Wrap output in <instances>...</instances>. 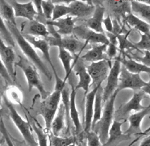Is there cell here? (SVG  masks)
Returning <instances> with one entry per match:
<instances>
[{
    "label": "cell",
    "mask_w": 150,
    "mask_h": 146,
    "mask_svg": "<svg viewBox=\"0 0 150 146\" xmlns=\"http://www.w3.org/2000/svg\"><path fill=\"white\" fill-rule=\"evenodd\" d=\"M6 24V26L8 29L9 32L11 34L12 37L14 38V41L17 42L18 44L19 47L21 48L23 54L26 56L27 59L29 61H32L35 68L41 71L45 76H46L47 78L49 80H51L52 74L49 71L44 61L40 58L37 52L34 49V48L32 47L30 44L26 40L24 37L23 35L21 33V32L17 27V25H11V24Z\"/></svg>",
    "instance_id": "6da1fadb"
},
{
    "label": "cell",
    "mask_w": 150,
    "mask_h": 146,
    "mask_svg": "<svg viewBox=\"0 0 150 146\" xmlns=\"http://www.w3.org/2000/svg\"><path fill=\"white\" fill-rule=\"evenodd\" d=\"M119 92L120 91L118 89L115 91L109 100L105 103V107L101 118L96 123L92 129V131H94L98 136L103 145L107 142L108 140V132L112 122V118L114 115L115 100Z\"/></svg>",
    "instance_id": "7a4b0ae2"
},
{
    "label": "cell",
    "mask_w": 150,
    "mask_h": 146,
    "mask_svg": "<svg viewBox=\"0 0 150 146\" xmlns=\"http://www.w3.org/2000/svg\"><path fill=\"white\" fill-rule=\"evenodd\" d=\"M14 65L21 68L26 76L29 92H31L33 88H36L39 92L43 100L46 99L49 96L50 93L45 90L39 73L33 63H31L27 59L19 56V60L14 63Z\"/></svg>",
    "instance_id": "3957f363"
},
{
    "label": "cell",
    "mask_w": 150,
    "mask_h": 146,
    "mask_svg": "<svg viewBox=\"0 0 150 146\" xmlns=\"http://www.w3.org/2000/svg\"><path fill=\"white\" fill-rule=\"evenodd\" d=\"M3 100L5 106L7 107L9 111L11 118L13 121V122L14 123L18 130L21 132V135L23 137L24 140L26 141L28 146H38L37 142L35 140V138L33 134L32 126L29 124V121H26L22 118V117L17 113V110L14 107V104L9 102L8 100L6 98L5 96H4Z\"/></svg>",
    "instance_id": "277c9868"
},
{
    "label": "cell",
    "mask_w": 150,
    "mask_h": 146,
    "mask_svg": "<svg viewBox=\"0 0 150 146\" xmlns=\"http://www.w3.org/2000/svg\"><path fill=\"white\" fill-rule=\"evenodd\" d=\"M60 100H61V92L54 90L53 93L50 94L49 96L46 99L43 100L41 103V108L38 113L45 119L46 132H48L50 130L52 121L57 112Z\"/></svg>",
    "instance_id": "5b68a950"
},
{
    "label": "cell",
    "mask_w": 150,
    "mask_h": 146,
    "mask_svg": "<svg viewBox=\"0 0 150 146\" xmlns=\"http://www.w3.org/2000/svg\"><path fill=\"white\" fill-rule=\"evenodd\" d=\"M150 85L149 82H146L141 78L140 74L131 73L121 67L119 75L117 89L119 91L124 89H132L134 91L142 90L143 88Z\"/></svg>",
    "instance_id": "8992f818"
},
{
    "label": "cell",
    "mask_w": 150,
    "mask_h": 146,
    "mask_svg": "<svg viewBox=\"0 0 150 146\" xmlns=\"http://www.w3.org/2000/svg\"><path fill=\"white\" fill-rule=\"evenodd\" d=\"M45 39L48 43L50 47H57L58 48H62L70 53H73V56L77 54V52L81 51L87 44L77 38L71 37H62L61 36L53 37L49 35L48 37H45Z\"/></svg>",
    "instance_id": "52a82bcc"
},
{
    "label": "cell",
    "mask_w": 150,
    "mask_h": 146,
    "mask_svg": "<svg viewBox=\"0 0 150 146\" xmlns=\"http://www.w3.org/2000/svg\"><path fill=\"white\" fill-rule=\"evenodd\" d=\"M111 67V61L108 59L91 63V65L86 68L87 72L92 82L91 85H94L95 88L99 84H102V82L108 77Z\"/></svg>",
    "instance_id": "ba28073f"
},
{
    "label": "cell",
    "mask_w": 150,
    "mask_h": 146,
    "mask_svg": "<svg viewBox=\"0 0 150 146\" xmlns=\"http://www.w3.org/2000/svg\"><path fill=\"white\" fill-rule=\"evenodd\" d=\"M73 33L78 40H84L86 44L92 43L93 44H109V40L105 34L96 32L86 26H74Z\"/></svg>",
    "instance_id": "9c48e42d"
},
{
    "label": "cell",
    "mask_w": 150,
    "mask_h": 146,
    "mask_svg": "<svg viewBox=\"0 0 150 146\" xmlns=\"http://www.w3.org/2000/svg\"><path fill=\"white\" fill-rule=\"evenodd\" d=\"M121 69V64L118 61L115 60L113 65L110 70L108 74V81L106 84L105 88L103 89L102 94V103L105 104V103L110 99L112 95L114 93L116 90H117L118 82H119V75Z\"/></svg>",
    "instance_id": "30bf717a"
},
{
    "label": "cell",
    "mask_w": 150,
    "mask_h": 146,
    "mask_svg": "<svg viewBox=\"0 0 150 146\" xmlns=\"http://www.w3.org/2000/svg\"><path fill=\"white\" fill-rule=\"evenodd\" d=\"M0 58L3 61L5 68L7 69L10 77L15 81L16 74L14 71V60H15V54L13 50V47L8 46L7 44L4 42L2 38L0 36Z\"/></svg>",
    "instance_id": "8fae6325"
},
{
    "label": "cell",
    "mask_w": 150,
    "mask_h": 146,
    "mask_svg": "<svg viewBox=\"0 0 150 146\" xmlns=\"http://www.w3.org/2000/svg\"><path fill=\"white\" fill-rule=\"evenodd\" d=\"M146 94L142 90L134 91L133 97H131V100L128 102L125 103L122 106L120 107L116 112V115L120 116H125L129 112L134 111V112H139L143 109L146 107L142 106L141 102L143 97H145Z\"/></svg>",
    "instance_id": "7c38bea8"
},
{
    "label": "cell",
    "mask_w": 150,
    "mask_h": 146,
    "mask_svg": "<svg viewBox=\"0 0 150 146\" xmlns=\"http://www.w3.org/2000/svg\"><path fill=\"white\" fill-rule=\"evenodd\" d=\"M14 11L15 17H23L30 20H34L35 17L37 15V12L35 9L33 1L23 4L19 3L17 1H8Z\"/></svg>",
    "instance_id": "4fadbf2b"
},
{
    "label": "cell",
    "mask_w": 150,
    "mask_h": 146,
    "mask_svg": "<svg viewBox=\"0 0 150 146\" xmlns=\"http://www.w3.org/2000/svg\"><path fill=\"white\" fill-rule=\"evenodd\" d=\"M68 7L71 9L70 17H83L93 14L95 6L92 2H83V1H71Z\"/></svg>",
    "instance_id": "5bb4252c"
},
{
    "label": "cell",
    "mask_w": 150,
    "mask_h": 146,
    "mask_svg": "<svg viewBox=\"0 0 150 146\" xmlns=\"http://www.w3.org/2000/svg\"><path fill=\"white\" fill-rule=\"evenodd\" d=\"M104 6L101 4H98L95 7L92 17L86 20V26L90 29L91 30L94 31L97 33L100 34H104V29H103L102 21L104 19V11H105Z\"/></svg>",
    "instance_id": "9a60e30c"
},
{
    "label": "cell",
    "mask_w": 150,
    "mask_h": 146,
    "mask_svg": "<svg viewBox=\"0 0 150 146\" xmlns=\"http://www.w3.org/2000/svg\"><path fill=\"white\" fill-rule=\"evenodd\" d=\"M47 25L51 26H55L58 28V29L56 31V33L62 35H70L73 33L74 28V21L73 20V17L68 16L65 18L59 19L57 20H47Z\"/></svg>",
    "instance_id": "2e32d148"
},
{
    "label": "cell",
    "mask_w": 150,
    "mask_h": 146,
    "mask_svg": "<svg viewBox=\"0 0 150 146\" xmlns=\"http://www.w3.org/2000/svg\"><path fill=\"white\" fill-rule=\"evenodd\" d=\"M101 84L93 88L91 92H88L86 95V110H85V118H84V130L86 133L91 130V126H92V116H93V108H94V100L95 97L98 87Z\"/></svg>",
    "instance_id": "e0dca14e"
},
{
    "label": "cell",
    "mask_w": 150,
    "mask_h": 146,
    "mask_svg": "<svg viewBox=\"0 0 150 146\" xmlns=\"http://www.w3.org/2000/svg\"><path fill=\"white\" fill-rule=\"evenodd\" d=\"M149 112L150 107L147 106L144 109H142L141 111L131 114L129 118H128L129 128L125 133L128 135H131L132 133H135L137 132H140L141 131L142 121L147 115L149 114Z\"/></svg>",
    "instance_id": "ac0fdd59"
},
{
    "label": "cell",
    "mask_w": 150,
    "mask_h": 146,
    "mask_svg": "<svg viewBox=\"0 0 150 146\" xmlns=\"http://www.w3.org/2000/svg\"><path fill=\"white\" fill-rule=\"evenodd\" d=\"M75 72L79 77L78 83H77L76 88H74L75 90L81 88L84 91L85 95H86L89 92V87L92 84V80L87 72L86 68L83 65L82 63H78L75 68Z\"/></svg>",
    "instance_id": "d6986e66"
},
{
    "label": "cell",
    "mask_w": 150,
    "mask_h": 146,
    "mask_svg": "<svg viewBox=\"0 0 150 146\" xmlns=\"http://www.w3.org/2000/svg\"><path fill=\"white\" fill-rule=\"evenodd\" d=\"M23 36L26 38V41L31 45H33L35 48L38 49L40 51H41V53H43V56L45 58V59L47 61V62H49L50 65L51 66L53 71V70H56L54 66H53V63H52L51 59H50V46L48 43L47 42L46 40L40 39V38H38V37H34V36L29 35H26Z\"/></svg>",
    "instance_id": "ffe728a7"
},
{
    "label": "cell",
    "mask_w": 150,
    "mask_h": 146,
    "mask_svg": "<svg viewBox=\"0 0 150 146\" xmlns=\"http://www.w3.org/2000/svg\"><path fill=\"white\" fill-rule=\"evenodd\" d=\"M107 46L108 45H105V44H99V45L93 44L92 48L85 54L83 55L80 59L86 61H89L92 63L107 59L104 56Z\"/></svg>",
    "instance_id": "44dd1931"
},
{
    "label": "cell",
    "mask_w": 150,
    "mask_h": 146,
    "mask_svg": "<svg viewBox=\"0 0 150 146\" xmlns=\"http://www.w3.org/2000/svg\"><path fill=\"white\" fill-rule=\"evenodd\" d=\"M115 60L118 61L120 64L123 65V68L126 70L127 71L131 73H137L140 74L142 72L144 73H149L150 68L148 66L143 65L141 63H139L136 60L131 59H125L118 57L115 58Z\"/></svg>",
    "instance_id": "7402d4cb"
},
{
    "label": "cell",
    "mask_w": 150,
    "mask_h": 146,
    "mask_svg": "<svg viewBox=\"0 0 150 146\" xmlns=\"http://www.w3.org/2000/svg\"><path fill=\"white\" fill-rule=\"evenodd\" d=\"M131 14L140 19H143V21L149 23L150 21V5L140 1H131L130 2Z\"/></svg>",
    "instance_id": "603a6c76"
},
{
    "label": "cell",
    "mask_w": 150,
    "mask_h": 146,
    "mask_svg": "<svg viewBox=\"0 0 150 146\" xmlns=\"http://www.w3.org/2000/svg\"><path fill=\"white\" fill-rule=\"evenodd\" d=\"M71 92H70V99H69V116L71 118L72 122L75 128V132L78 134L82 130V126L80 124L79 114L76 107V90L73 86L71 87Z\"/></svg>",
    "instance_id": "cb8c5ba5"
},
{
    "label": "cell",
    "mask_w": 150,
    "mask_h": 146,
    "mask_svg": "<svg viewBox=\"0 0 150 146\" xmlns=\"http://www.w3.org/2000/svg\"><path fill=\"white\" fill-rule=\"evenodd\" d=\"M57 111H58L57 115L56 117H54L52 121L50 130H52L53 136H59L60 133L65 128V118L66 115H65V109L63 104H62L61 105L59 106Z\"/></svg>",
    "instance_id": "d4e9b609"
},
{
    "label": "cell",
    "mask_w": 150,
    "mask_h": 146,
    "mask_svg": "<svg viewBox=\"0 0 150 146\" xmlns=\"http://www.w3.org/2000/svg\"><path fill=\"white\" fill-rule=\"evenodd\" d=\"M102 94H103V88L101 85L98 87L95 97L94 100V108H93V116H92V126H91V130L93 129L94 126L96 125V123L100 120L102 115Z\"/></svg>",
    "instance_id": "484cf974"
},
{
    "label": "cell",
    "mask_w": 150,
    "mask_h": 146,
    "mask_svg": "<svg viewBox=\"0 0 150 146\" xmlns=\"http://www.w3.org/2000/svg\"><path fill=\"white\" fill-rule=\"evenodd\" d=\"M0 17L5 23L16 26L14 11L7 1L0 0Z\"/></svg>",
    "instance_id": "4316f807"
},
{
    "label": "cell",
    "mask_w": 150,
    "mask_h": 146,
    "mask_svg": "<svg viewBox=\"0 0 150 146\" xmlns=\"http://www.w3.org/2000/svg\"><path fill=\"white\" fill-rule=\"evenodd\" d=\"M126 20L128 23L131 25L132 27L134 28L137 30L140 31L141 34L146 35H149L150 34V26L149 23H147L146 22L143 21V20L140 19L139 17H136L134 14H128L125 17Z\"/></svg>",
    "instance_id": "83f0119b"
},
{
    "label": "cell",
    "mask_w": 150,
    "mask_h": 146,
    "mask_svg": "<svg viewBox=\"0 0 150 146\" xmlns=\"http://www.w3.org/2000/svg\"><path fill=\"white\" fill-rule=\"evenodd\" d=\"M59 58L60 61L62 63L64 71L65 73V77L64 79V81L66 82L67 79L69 77L71 73V61H73L74 57L72 56L71 53L62 48H59Z\"/></svg>",
    "instance_id": "f1b7e54d"
},
{
    "label": "cell",
    "mask_w": 150,
    "mask_h": 146,
    "mask_svg": "<svg viewBox=\"0 0 150 146\" xmlns=\"http://www.w3.org/2000/svg\"><path fill=\"white\" fill-rule=\"evenodd\" d=\"M123 121H120L118 120H114L110 125V128L108 132V138L107 142L103 146L108 145L112 143L116 139H119L121 136H122V126Z\"/></svg>",
    "instance_id": "f546056e"
},
{
    "label": "cell",
    "mask_w": 150,
    "mask_h": 146,
    "mask_svg": "<svg viewBox=\"0 0 150 146\" xmlns=\"http://www.w3.org/2000/svg\"><path fill=\"white\" fill-rule=\"evenodd\" d=\"M111 8L116 14L126 17L131 14V5L129 1H108Z\"/></svg>",
    "instance_id": "4dcf8cb0"
},
{
    "label": "cell",
    "mask_w": 150,
    "mask_h": 146,
    "mask_svg": "<svg viewBox=\"0 0 150 146\" xmlns=\"http://www.w3.org/2000/svg\"><path fill=\"white\" fill-rule=\"evenodd\" d=\"M29 35L34 36V37L42 36L45 38L50 35L47 28L45 26V25L35 20H33L30 23L29 27Z\"/></svg>",
    "instance_id": "1f68e13d"
},
{
    "label": "cell",
    "mask_w": 150,
    "mask_h": 146,
    "mask_svg": "<svg viewBox=\"0 0 150 146\" xmlns=\"http://www.w3.org/2000/svg\"><path fill=\"white\" fill-rule=\"evenodd\" d=\"M32 129L35 131L38 137V146H48V135L46 131L43 129L42 127L39 124L36 119H33L32 124Z\"/></svg>",
    "instance_id": "d6a6232c"
},
{
    "label": "cell",
    "mask_w": 150,
    "mask_h": 146,
    "mask_svg": "<svg viewBox=\"0 0 150 146\" xmlns=\"http://www.w3.org/2000/svg\"><path fill=\"white\" fill-rule=\"evenodd\" d=\"M0 36L4 42L7 44L8 46L11 47H14L15 46V41L6 26V24L1 17H0Z\"/></svg>",
    "instance_id": "836d02e7"
},
{
    "label": "cell",
    "mask_w": 150,
    "mask_h": 146,
    "mask_svg": "<svg viewBox=\"0 0 150 146\" xmlns=\"http://www.w3.org/2000/svg\"><path fill=\"white\" fill-rule=\"evenodd\" d=\"M6 98L8 100L9 102L12 104H22L23 101V95L22 92L19 90L16 86H11L9 88L6 94Z\"/></svg>",
    "instance_id": "e575fe53"
},
{
    "label": "cell",
    "mask_w": 150,
    "mask_h": 146,
    "mask_svg": "<svg viewBox=\"0 0 150 146\" xmlns=\"http://www.w3.org/2000/svg\"><path fill=\"white\" fill-rule=\"evenodd\" d=\"M70 13L71 9L68 7V5H65L64 4H56L54 5L51 20H57L64 16H69Z\"/></svg>",
    "instance_id": "d590c367"
},
{
    "label": "cell",
    "mask_w": 150,
    "mask_h": 146,
    "mask_svg": "<svg viewBox=\"0 0 150 146\" xmlns=\"http://www.w3.org/2000/svg\"><path fill=\"white\" fill-rule=\"evenodd\" d=\"M73 143H75V138L73 136L65 138L53 135L50 136L51 146H68Z\"/></svg>",
    "instance_id": "8d00e7d4"
},
{
    "label": "cell",
    "mask_w": 150,
    "mask_h": 146,
    "mask_svg": "<svg viewBox=\"0 0 150 146\" xmlns=\"http://www.w3.org/2000/svg\"><path fill=\"white\" fill-rule=\"evenodd\" d=\"M54 5L53 1H41L43 14L47 19V20H51Z\"/></svg>",
    "instance_id": "74e56055"
},
{
    "label": "cell",
    "mask_w": 150,
    "mask_h": 146,
    "mask_svg": "<svg viewBox=\"0 0 150 146\" xmlns=\"http://www.w3.org/2000/svg\"><path fill=\"white\" fill-rule=\"evenodd\" d=\"M141 39L139 42L135 43L134 47L137 49H143L145 51H149L150 49V37L149 35H146L144 34H140Z\"/></svg>",
    "instance_id": "f35d334b"
},
{
    "label": "cell",
    "mask_w": 150,
    "mask_h": 146,
    "mask_svg": "<svg viewBox=\"0 0 150 146\" xmlns=\"http://www.w3.org/2000/svg\"><path fill=\"white\" fill-rule=\"evenodd\" d=\"M87 146H103L98 136L94 131L90 130L86 133Z\"/></svg>",
    "instance_id": "ab89813d"
},
{
    "label": "cell",
    "mask_w": 150,
    "mask_h": 146,
    "mask_svg": "<svg viewBox=\"0 0 150 146\" xmlns=\"http://www.w3.org/2000/svg\"><path fill=\"white\" fill-rule=\"evenodd\" d=\"M0 133L3 136L4 139H5V142L7 143L8 146H14L13 142H12L11 137L10 134H9L7 129H6V127H5V124H4L2 118H0Z\"/></svg>",
    "instance_id": "60d3db41"
},
{
    "label": "cell",
    "mask_w": 150,
    "mask_h": 146,
    "mask_svg": "<svg viewBox=\"0 0 150 146\" xmlns=\"http://www.w3.org/2000/svg\"><path fill=\"white\" fill-rule=\"evenodd\" d=\"M0 75L3 77L4 80L7 82L8 83H14V81H13V80L11 79V77H10V75H9L7 69L5 68V65H4L3 61H2L1 58H0Z\"/></svg>",
    "instance_id": "b9f144b4"
},
{
    "label": "cell",
    "mask_w": 150,
    "mask_h": 146,
    "mask_svg": "<svg viewBox=\"0 0 150 146\" xmlns=\"http://www.w3.org/2000/svg\"><path fill=\"white\" fill-rule=\"evenodd\" d=\"M106 53L109 57V59H115L116 58V55L117 53V47H116V44L113 43H109L107 49H106Z\"/></svg>",
    "instance_id": "7bdbcfd3"
},
{
    "label": "cell",
    "mask_w": 150,
    "mask_h": 146,
    "mask_svg": "<svg viewBox=\"0 0 150 146\" xmlns=\"http://www.w3.org/2000/svg\"><path fill=\"white\" fill-rule=\"evenodd\" d=\"M102 24H104V28H105V29L108 31V32L112 33L113 32V25H112V20H111L110 17L109 15L106 18L103 19Z\"/></svg>",
    "instance_id": "ee69618b"
},
{
    "label": "cell",
    "mask_w": 150,
    "mask_h": 146,
    "mask_svg": "<svg viewBox=\"0 0 150 146\" xmlns=\"http://www.w3.org/2000/svg\"><path fill=\"white\" fill-rule=\"evenodd\" d=\"M33 3L35 4V5L36 12H37L38 14L39 15H43V12H42V7H41V1L40 0H35V1H33Z\"/></svg>",
    "instance_id": "f6af8a7d"
},
{
    "label": "cell",
    "mask_w": 150,
    "mask_h": 146,
    "mask_svg": "<svg viewBox=\"0 0 150 146\" xmlns=\"http://www.w3.org/2000/svg\"><path fill=\"white\" fill-rule=\"evenodd\" d=\"M140 146H150V136L149 135L146 136V138L142 140L141 143H140Z\"/></svg>",
    "instance_id": "bcb514c9"
},
{
    "label": "cell",
    "mask_w": 150,
    "mask_h": 146,
    "mask_svg": "<svg viewBox=\"0 0 150 146\" xmlns=\"http://www.w3.org/2000/svg\"><path fill=\"white\" fill-rule=\"evenodd\" d=\"M11 140H12V142H13V144H14V146H24L22 143L19 142L17 140H14V139H11Z\"/></svg>",
    "instance_id": "7dc6e473"
},
{
    "label": "cell",
    "mask_w": 150,
    "mask_h": 146,
    "mask_svg": "<svg viewBox=\"0 0 150 146\" xmlns=\"http://www.w3.org/2000/svg\"><path fill=\"white\" fill-rule=\"evenodd\" d=\"M4 142H5V139H4V137H3V136H2V139H0V146L2 145V143H3Z\"/></svg>",
    "instance_id": "c3c4849f"
},
{
    "label": "cell",
    "mask_w": 150,
    "mask_h": 146,
    "mask_svg": "<svg viewBox=\"0 0 150 146\" xmlns=\"http://www.w3.org/2000/svg\"><path fill=\"white\" fill-rule=\"evenodd\" d=\"M138 139H139V138H137V139H135V140H134V141L132 142H131V144H130L129 145H128V146H131V145H133V144H134V143L136 142L137 141V140H138Z\"/></svg>",
    "instance_id": "681fc988"
},
{
    "label": "cell",
    "mask_w": 150,
    "mask_h": 146,
    "mask_svg": "<svg viewBox=\"0 0 150 146\" xmlns=\"http://www.w3.org/2000/svg\"><path fill=\"white\" fill-rule=\"evenodd\" d=\"M1 101H2V94H1V92H0V107H1Z\"/></svg>",
    "instance_id": "f907efd6"
},
{
    "label": "cell",
    "mask_w": 150,
    "mask_h": 146,
    "mask_svg": "<svg viewBox=\"0 0 150 146\" xmlns=\"http://www.w3.org/2000/svg\"><path fill=\"white\" fill-rule=\"evenodd\" d=\"M2 108H1V109H0V118H2Z\"/></svg>",
    "instance_id": "816d5d0a"
},
{
    "label": "cell",
    "mask_w": 150,
    "mask_h": 146,
    "mask_svg": "<svg viewBox=\"0 0 150 146\" xmlns=\"http://www.w3.org/2000/svg\"><path fill=\"white\" fill-rule=\"evenodd\" d=\"M68 146H76V143H73V144L70 145H68Z\"/></svg>",
    "instance_id": "f5cc1de1"
},
{
    "label": "cell",
    "mask_w": 150,
    "mask_h": 146,
    "mask_svg": "<svg viewBox=\"0 0 150 146\" xmlns=\"http://www.w3.org/2000/svg\"><path fill=\"white\" fill-rule=\"evenodd\" d=\"M78 146H81V145H79Z\"/></svg>",
    "instance_id": "db71d44e"
}]
</instances>
